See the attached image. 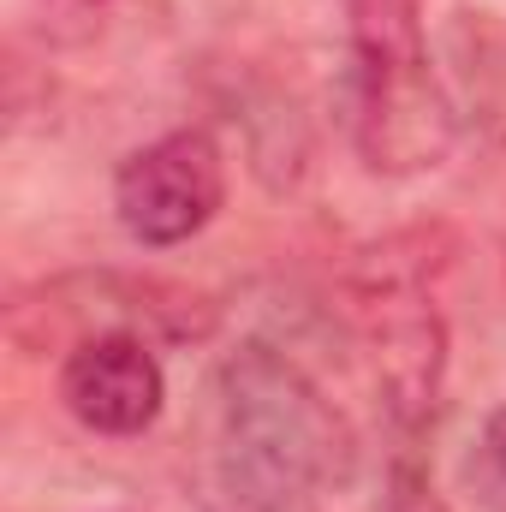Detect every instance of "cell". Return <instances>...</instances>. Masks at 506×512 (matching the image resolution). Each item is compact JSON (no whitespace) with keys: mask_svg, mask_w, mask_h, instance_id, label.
<instances>
[{"mask_svg":"<svg viewBox=\"0 0 506 512\" xmlns=\"http://www.w3.org/2000/svg\"><path fill=\"white\" fill-rule=\"evenodd\" d=\"M352 459L346 417L286 352L245 340L221 358L209 512H316L322 489L352 477Z\"/></svg>","mask_w":506,"mask_h":512,"instance_id":"1","label":"cell"},{"mask_svg":"<svg viewBox=\"0 0 506 512\" xmlns=\"http://www.w3.org/2000/svg\"><path fill=\"white\" fill-rule=\"evenodd\" d=\"M358 155L393 173H429L453 149V108L423 42V0H346Z\"/></svg>","mask_w":506,"mask_h":512,"instance_id":"2","label":"cell"},{"mask_svg":"<svg viewBox=\"0 0 506 512\" xmlns=\"http://www.w3.org/2000/svg\"><path fill=\"white\" fill-rule=\"evenodd\" d=\"M227 197V167L209 131H167L131 149L114 173V215L143 251L197 239Z\"/></svg>","mask_w":506,"mask_h":512,"instance_id":"3","label":"cell"},{"mask_svg":"<svg viewBox=\"0 0 506 512\" xmlns=\"http://www.w3.org/2000/svg\"><path fill=\"white\" fill-rule=\"evenodd\" d=\"M364 334L376 358V382L387 393V411L405 435V447L435 423L441 405V370H447V328L417 280L387 274L364 286Z\"/></svg>","mask_w":506,"mask_h":512,"instance_id":"4","label":"cell"},{"mask_svg":"<svg viewBox=\"0 0 506 512\" xmlns=\"http://www.w3.org/2000/svg\"><path fill=\"white\" fill-rule=\"evenodd\" d=\"M60 405L90 429V435H143L161 405H167V370L161 358L149 352L143 334L131 328H108V334H90L66 352L60 364Z\"/></svg>","mask_w":506,"mask_h":512,"instance_id":"5","label":"cell"},{"mask_svg":"<svg viewBox=\"0 0 506 512\" xmlns=\"http://www.w3.org/2000/svg\"><path fill=\"white\" fill-rule=\"evenodd\" d=\"M465 477L477 489V501L489 512H506V405H495L471 441V459H465Z\"/></svg>","mask_w":506,"mask_h":512,"instance_id":"6","label":"cell"},{"mask_svg":"<svg viewBox=\"0 0 506 512\" xmlns=\"http://www.w3.org/2000/svg\"><path fill=\"white\" fill-rule=\"evenodd\" d=\"M387 512H453L447 495L435 489V477L417 465V453L405 447L399 465H393V495H387Z\"/></svg>","mask_w":506,"mask_h":512,"instance_id":"7","label":"cell"}]
</instances>
